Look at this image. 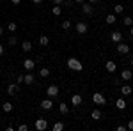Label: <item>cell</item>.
<instances>
[{
	"label": "cell",
	"mask_w": 133,
	"mask_h": 131,
	"mask_svg": "<svg viewBox=\"0 0 133 131\" xmlns=\"http://www.w3.org/2000/svg\"><path fill=\"white\" fill-rule=\"evenodd\" d=\"M130 50H131V48H130L126 43H123V41H121V43H117V51H119L121 55H126V53H130Z\"/></svg>",
	"instance_id": "obj_3"
},
{
	"label": "cell",
	"mask_w": 133,
	"mask_h": 131,
	"mask_svg": "<svg viewBox=\"0 0 133 131\" xmlns=\"http://www.w3.org/2000/svg\"><path fill=\"white\" fill-rule=\"evenodd\" d=\"M64 129V124H62V122H55V124H53V131H62Z\"/></svg>",
	"instance_id": "obj_28"
},
{
	"label": "cell",
	"mask_w": 133,
	"mask_h": 131,
	"mask_svg": "<svg viewBox=\"0 0 133 131\" xmlns=\"http://www.w3.org/2000/svg\"><path fill=\"white\" fill-rule=\"evenodd\" d=\"M75 2H78V4H83V2H85V0H75Z\"/></svg>",
	"instance_id": "obj_43"
},
{
	"label": "cell",
	"mask_w": 133,
	"mask_h": 131,
	"mask_svg": "<svg viewBox=\"0 0 133 131\" xmlns=\"http://www.w3.org/2000/svg\"><path fill=\"white\" fill-rule=\"evenodd\" d=\"M131 67H133V59H131Z\"/></svg>",
	"instance_id": "obj_44"
},
{
	"label": "cell",
	"mask_w": 133,
	"mask_h": 131,
	"mask_svg": "<svg viewBox=\"0 0 133 131\" xmlns=\"http://www.w3.org/2000/svg\"><path fill=\"white\" fill-rule=\"evenodd\" d=\"M126 129H133V121L128 122V126H126Z\"/></svg>",
	"instance_id": "obj_35"
},
{
	"label": "cell",
	"mask_w": 133,
	"mask_h": 131,
	"mask_svg": "<svg viewBox=\"0 0 133 131\" xmlns=\"http://www.w3.org/2000/svg\"><path fill=\"white\" fill-rule=\"evenodd\" d=\"M82 11H83V14H87V16L94 14V7H92L91 4H85V2H83V5H82Z\"/></svg>",
	"instance_id": "obj_6"
},
{
	"label": "cell",
	"mask_w": 133,
	"mask_h": 131,
	"mask_svg": "<svg viewBox=\"0 0 133 131\" xmlns=\"http://www.w3.org/2000/svg\"><path fill=\"white\" fill-rule=\"evenodd\" d=\"M0 55H4V46L0 44Z\"/></svg>",
	"instance_id": "obj_38"
},
{
	"label": "cell",
	"mask_w": 133,
	"mask_h": 131,
	"mask_svg": "<svg viewBox=\"0 0 133 131\" xmlns=\"http://www.w3.org/2000/svg\"><path fill=\"white\" fill-rule=\"evenodd\" d=\"M68 67H69V69H73V71H82L83 69V64L78 60V59L69 57V59H68Z\"/></svg>",
	"instance_id": "obj_1"
},
{
	"label": "cell",
	"mask_w": 133,
	"mask_h": 131,
	"mask_svg": "<svg viewBox=\"0 0 133 131\" xmlns=\"http://www.w3.org/2000/svg\"><path fill=\"white\" fill-rule=\"evenodd\" d=\"M130 36L133 37V25H131V29H130Z\"/></svg>",
	"instance_id": "obj_40"
},
{
	"label": "cell",
	"mask_w": 133,
	"mask_h": 131,
	"mask_svg": "<svg viewBox=\"0 0 133 131\" xmlns=\"http://www.w3.org/2000/svg\"><path fill=\"white\" fill-rule=\"evenodd\" d=\"M11 2H12V4H14V5H18V4H20L21 0H11Z\"/></svg>",
	"instance_id": "obj_37"
},
{
	"label": "cell",
	"mask_w": 133,
	"mask_h": 131,
	"mask_svg": "<svg viewBox=\"0 0 133 131\" xmlns=\"http://www.w3.org/2000/svg\"><path fill=\"white\" fill-rule=\"evenodd\" d=\"M41 108H43V110H51V108H53L51 99H43L41 101Z\"/></svg>",
	"instance_id": "obj_15"
},
{
	"label": "cell",
	"mask_w": 133,
	"mask_h": 131,
	"mask_svg": "<svg viewBox=\"0 0 133 131\" xmlns=\"http://www.w3.org/2000/svg\"><path fill=\"white\" fill-rule=\"evenodd\" d=\"M131 92H133V89L130 85H123V87H121V94H123V96H130Z\"/></svg>",
	"instance_id": "obj_18"
},
{
	"label": "cell",
	"mask_w": 133,
	"mask_h": 131,
	"mask_svg": "<svg viewBox=\"0 0 133 131\" xmlns=\"http://www.w3.org/2000/svg\"><path fill=\"white\" fill-rule=\"evenodd\" d=\"M105 21H107L108 25H114V23L117 21V18H115V14H108V16L105 18Z\"/></svg>",
	"instance_id": "obj_21"
},
{
	"label": "cell",
	"mask_w": 133,
	"mask_h": 131,
	"mask_svg": "<svg viewBox=\"0 0 133 131\" xmlns=\"http://www.w3.org/2000/svg\"><path fill=\"white\" fill-rule=\"evenodd\" d=\"M117 131H126V126H123V124H121V126H117Z\"/></svg>",
	"instance_id": "obj_36"
},
{
	"label": "cell",
	"mask_w": 133,
	"mask_h": 131,
	"mask_svg": "<svg viewBox=\"0 0 133 131\" xmlns=\"http://www.w3.org/2000/svg\"><path fill=\"white\" fill-rule=\"evenodd\" d=\"M110 39H112L114 43H121V41H123V34H121L119 30H115V32L110 34Z\"/></svg>",
	"instance_id": "obj_10"
},
{
	"label": "cell",
	"mask_w": 133,
	"mask_h": 131,
	"mask_svg": "<svg viewBox=\"0 0 133 131\" xmlns=\"http://www.w3.org/2000/svg\"><path fill=\"white\" fill-rule=\"evenodd\" d=\"M105 67H107V71H108V73H115L117 64H115L114 60H107V62H105Z\"/></svg>",
	"instance_id": "obj_7"
},
{
	"label": "cell",
	"mask_w": 133,
	"mask_h": 131,
	"mask_svg": "<svg viewBox=\"0 0 133 131\" xmlns=\"http://www.w3.org/2000/svg\"><path fill=\"white\" fill-rule=\"evenodd\" d=\"M2 110H4V112H7V113H9V112H12V103L5 101V103L2 105Z\"/></svg>",
	"instance_id": "obj_19"
},
{
	"label": "cell",
	"mask_w": 133,
	"mask_h": 131,
	"mask_svg": "<svg viewBox=\"0 0 133 131\" xmlns=\"http://www.w3.org/2000/svg\"><path fill=\"white\" fill-rule=\"evenodd\" d=\"M18 91H20L18 83H11L9 87H7V94H9V96H14V94H18Z\"/></svg>",
	"instance_id": "obj_8"
},
{
	"label": "cell",
	"mask_w": 133,
	"mask_h": 131,
	"mask_svg": "<svg viewBox=\"0 0 133 131\" xmlns=\"http://www.w3.org/2000/svg\"><path fill=\"white\" fill-rule=\"evenodd\" d=\"M23 67L27 71H32L34 67H36V62L32 60V59H27V60H23Z\"/></svg>",
	"instance_id": "obj_11"
},
{
	"label": "cell",
	"mask_w": 133,
	"mask_h": 131,
	"mask_svg": "<svg viewBox=\"0 0 133 131\" xmlns=\"http://www.w3.org/2000/svg\"><path fill=\"white\" fill-rule=\"evenodd\" d=\"M39 76H43V78H48V76H50V69H48V67H41V71H39Z\"/></svg>",
	"instance_id": "obj_22"
},
{
	"label": "cell",
	"mask_w": 133,
	"mask_h": 131,
	"mask_svg": "<svg viewBox=\"0 0 133 131\" xmlns=\"http://www.w3.org/2000/svg\"><path fill=\"white\" fill-rule=\"evenodd\" d=\"M7 29H9V32H16V29H18V25H16L14 21H11L9 25H7Z\"/></svg>",
	"instance_id": "obj_29"
},
{
	"label": "cell",
	"mask_w": 133,
	"mask_h": 131,
	"mask_svg": "<svg viewBox=\"0 0 133 131\" xmlns=\"http://www.w3.org/2000/svg\"><path fill=\"white\" fill-rule=\"evenodd\" d=\"M53 4H55V5H62V4H64V0H53Z\"/></svg>",
	"instance_id": "obj_34"
},
{
	"label": "cell",
	"mask_w": 133,
	"mask_h": 131,
	"mask_svg": "<svg viewBox=\"0 0 133 131\" xmlns=\"http://www.w3.org/2000/svg\"><path fill=\"white\" fill-rule=\"evenodd\" d=\"M123 11H124V7L121 5V4H117V5H114V12H115V14H121Z\"/></svg>",
	"instance_id": "obj_26"
},
{
	"label": "cell",
	"mask_w": 133,
	"mask_h": 131,
	"mask_svg": "<svg viewBox=\"0 0 133 131\" xmlns=\"http://www.w3.org/2000/svg\"><path fill=\"white\" fill-rule=\"evenodd\" d=\"M123 23H124V27H131L133 25V18H130V16H126L123 20Z\"/></svg>",
	"instance_id": "obj_25"
},
{
	"label": "cell",
	"mask_w": 133,
	"mask_h": 131,
	"mask_svg": "<svg viewBox=\"0 0 133 131\" xmlns=\"http://www.w3.org/2000/svg\"><path fill=\"white\" fill-rule=\"evenodd\" d=\"M51 12H53L55 16H61V12H62L61 5H53V9H51Z\"/></svg>",
	"instance_id": "obj_27"
},
{
	"label": "cell",
	"mask_w": 133,
	"mask_h": 131,
	"mask_svg": "<svg viewBox=\"0 0 133 131\" xmlns=\"http://www.w3.org/2000/svg\"><path fill=\"white\" fill-rule=\"evenodd\" d=\"M32 2H34V4H41L43 0H32Z\"/></svg>",
	"instance_id": "obj_39"
},
{
	"label": "cell",
	"mask_w": 133,
	"mask_h": 131,
	"mask_svg": "<svg viewBox=\"0 0 133 131\" xmlns=\"http://www.w3.org/2000/svg\"><path fill=\"white\" fill-rule=\"evenodd\" d=\"M89 2H91V4H98L99 0H89Z\"/></svg>",
	"instance_id": "obj_41"
},
{
	"label": "cell",
	"mask_w": 133,
	"mask_h": 131,
	"mask_svg": "<svg viewBox=\"0 0 133 131\" xmlns=\"http://www.w3.org/2000/svg\"><path fill=\"white\" fill-rule=\"evenodd\" d=\"M87 29H89L87 23H83V21H78V23H76V32H78V34H85Z\"/></svg>",
	"instance_id": "obj_9"
},
{
	"label": "cell",
	"mask_w": 133,
	"mask_h": 131,
	"mask_svg": "<svg viewBox=\"0 0 133 131\" xmlns=\"http://www.w3.org/2000/svg\"><path fill=\"white\" fill-rule=\"evenodd\" d=\"M27 129H29L27 124H20V126H18V131H27Z\"/></svg>",
	"instance_id": "obj_32"
},
{
	"label": "cell",
	"mask_w": 133,
	"mask_h": 131,
	"mask_svg": "<svg viewBox=\"0 0 133 131\" xmlns=\"http://www.w3.org/2000/svg\"><path fill=\"white\" fill-rule=\"evenodd\" d=\"M121 78H123V80H126V81H130V80H133V73L130 69H124L123 73H121Z\"/></svg>",
	"instance_id": "obj_14"
},
{
	"label": "cell",
	"mask_w": 133,
	"mask_h": 131,
	"mask_svg": "<svg viewBox=\"0 0 133 131\" xmlns=\"http://www.w3.org/2000/svg\"><path fill=\"white\" fill-rule=\"evenodd\" d=\"M92 101H94L96 105H99V106L107 105V99H105V96H103L101 92H94V94H92Z\"/></svg>",
	"instance_id": "obj_2"
},
{
	"label": "cell",
	"mask_w": 133,
	"mask_h": 131,
	"mask_svg": "<svg viewBox=\"0 0 133 131\" xmlns=\"http://www.w3.org/2000/svg\"><path fill=\"white\" fill-rule=\"evenodd\" d=\"M9 44L11 46H16V44H18V37H16V36H11L9 37Z\"/></svg>",
	"instance_id": "obj_30"
},
{
	"label": "cell",
	"mask_w": 133,
	"mask_h": 131,
	"mask_svg": "<svg viewBox=\"0 0 133 131\" xmlns=\"http://www.w3.org/2000/svg\"><path fill=\"white\" fill-rule=\"evenodd\" d=\"M59 87H57V85H50V87H48V89H46V94H48V96H50V98H57V96H59Z\"/></svg>",
	"instance_id": "obj_4"
},
{
	"label": "cell",
	"mask_w": 133,
	"mask_h": 131,
	"mask_svg": "<svg viewBox=\"0 0 133 131\" xmlns=\"http://www.w3.org/2000/svg\"><path fill=\"white\" fill-rule=\"evenodd\" d=\"M82 96H80V94H75V96H73L71 98V105L73 106H80V105H82Z\"/></svg>",
	"instance_id": "obj_12"
},
{
	"label": "cell",
	"mask_w": 133,
	"mask_h": 131,
	"mask_svg": "<svg viewBox=\"0 0 133 131\" xmlns=\"http://www.w3.org/2000/svg\"><path fill=\"white\" fill-rule=\"evenodd\" d=\"M91 117L94 119V121H99V119H101V112H99V110H92Z\"/></svg>",
	"instance_id": "obj_24"
},
{
	"label": "cell",
	"mask_w": 133,
	"mask_h": 131,
	"mask_svg": "<svg viewBox=\"0 0 133 131\" xmlns=\"http://www.w3.org/2000/svg\"><path fill=\"white\" fill-rule=\"evenodd\" d=\"M21 50L25 51V53L32 51V43H30V41H23V43H21Z\"/></svg>",
	"instance_id": "obj_16"
},
{
	"label": "cell",
	"mask_w": 133,
	"mask_h": 131,
	"mask_svg": "<svg viewBox=\"0 0 133 131\" xmlns=\"http://www.w3.org/2000/svg\"><path fill=\"white\" fill-rule=\"evenodd\" d=\"M2 34H4V29H2V27H0V37H2Z\"/></svg>",
	"instance_id": "obj_42"
},
{
	"label": "cell",
	"mask_w": 133,
	"mask_h": 131,
	"mask_svg": "<svg viewBox=\"0 0 133 131\" xmlns=\"http://www.w3.org/2000/svg\"><path fill=\"white\" fill-rule=\"evenodd\" d=\"M46 128H48L46 119H37V121H36V129H37V131H44Z\"/></svg>",
	"instance_id": "obj_5"
},
{
	"label": "cell",
	"mask_w": 133,
	"mask_h": 131,
	"mask_svg": "<svg viewBox=\"0 0 133 131\" xmlns=\"http://www.w3.org/2000/svg\"><path fill=\"white\" fill-rule=\"evenodd\" d=\"M62 29H64V30L71 29V21H69V20H64V21H62Z\"/></svg>",
	"instance_id": "obj_31"
},
{
	"label": "cell",
	"mask_w": 133,
	"mask_h": 131,
	"mask_svg": "<svg viewBox=\"0 0 133 131\" xmlns=\"http://www.w3.org/2000/svg\"><path fill=\"white\" fill-rule=\"evenodd\" d=\"M59 110H61V113H64V115H66V113L69 112V106H68L66 103H61V105H59Z\"/></svg>",
	"instance_id": "obj_23"
},
{
	"label": "cell",
	"mask_w": 133,
	"mask_h": 131,
	"mask_svg": "<svg viewBox=\"0 0 133 131\" xmlns=\"http://www.w3.org/2000/svg\"><path fill=\"white\" fill-rule=\"evenodd\" d=\"M39 44H41V46H48V44H50L48 36H41V37H39Z\"/></svg>",
	"instance_id": "obj_20"
},
{
	"label": "cell",
	"mask_w": 133,
	"mask_h": 131,
	"mask_svg": "<svg viewBox=\"0 0 133 131\" xmlns=\"http://www.w3.org/2000/svg\"><path fill=\"white\" fill-rule=\"evenodd\" d=\"M16 83H23V74H16Z\"/></svg>",
	"instance_id": "obj_33"
},
{
	"label": "cell",
	"mask_w": 133,
	"mask_h": 131,
	"mask_svg": "<svg viewBox=\"0 0 133 131\" xmlns=\"http://www.w3.org/2000/svg\"><path fill=\"white\" fill-rule=\"evenodd\" d=\"M115 108H117V110H124V108H126V101H124V98H119V99L115 101Z\"/></svg>",
	"instance_id": "obj_17"
},
{
	"label": "cell",
	"mask_w": 133,
	"mask_h": 131,
	"mask_svg": "<svg viewBox=\"0 0 133 131\" xmlns=\"http://www.w3.org/2000/svg\"><path fill=\"white\" fill-rule=\"evenodd\" d=\"M23 81H25L27 85H32V83H34V74H32V71H29L27 74H23Z\"/></svg>",
	"instance_id": "obj_13"
}]
</instances>
